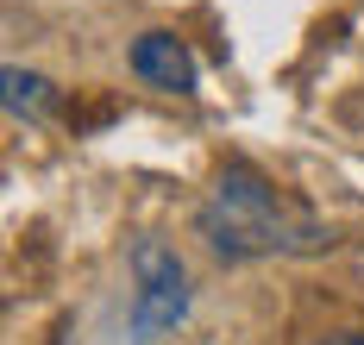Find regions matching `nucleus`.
Returning a JSON list of instances; mask_svg holds the SVG:
<instances>
[{
  "instance_id": "1",
  "label": "nucleus",
  "mask_w": 364,
  "mask_h": 345,
  "mask_svg": "<svg viewBox=\"0 0 364 345\" xmlns=\"http://www.w3.org/2000/svg\"><path fill=\"white\" fill-rule=\"evenodd\" d=\"M201 239L220 258H295V251L327 245L321 220L283 201L252 163H226L214 176V189L201 201Z\"/></svg>"
},
{
  "instance_id": "2",
  "label": "nucleus",
  "mask_w": 364,
  "mask_h": 345,
  "mask_svg": "<svg viewBox=\"0 0 364 345\" xmlns=\"http://www.w3.org/2000/svg\"><path fill=\"white\" fill-rule=\"evenodd\" d=\"M188 314V270L164 239H139L132 245V339L151 345L157 333L182 327Z\"/></svg>"
},
{
  "instance_id": "3",
  "label": "nucleus",
  "mask_w": 364,
  "mask_h": 345,
  "mask_svg": "<svg viewBox=\"0 0 364 345\" xmlns=\"http://www.w3.org/2000/svg\"><path fill=\"white\" fill-rule=\"evenodd\" d=\"M132 76L151 82V88H170V94H195V57L170 32H145L132 44Z\"/></svg>"
},
{
  "instance_id": "4",
  "label": "nucleus",
  "mask_w": 364,
  "mask_h": 345,
  "mask_svg": "<svg viewBox=\"0 0 364 345\" xmlns=\"http://www.w3.org/2000/svg\"><path fill=\"white\" fill-rule=\"evenodd\" d=\"M0 82H6V114H13V119H38L44 107H50V82L32 76V70H19V63H13Z\"/></svg>"
},
{
  "instance_id": "5",
  "label": "nucleus",
  "mask_w": 364,
  "mask_h": 345,
  "mask_svg": "<svg viewBox=\"0 0 364 345\" xmlns=\"http://www.w3.org/2000/svg\"><path fill=\"white\" fill-rule=\"evenodd\" d=\"M321 345H364V333H339V339H321Z\"/></svg>"
}]
</instances>
